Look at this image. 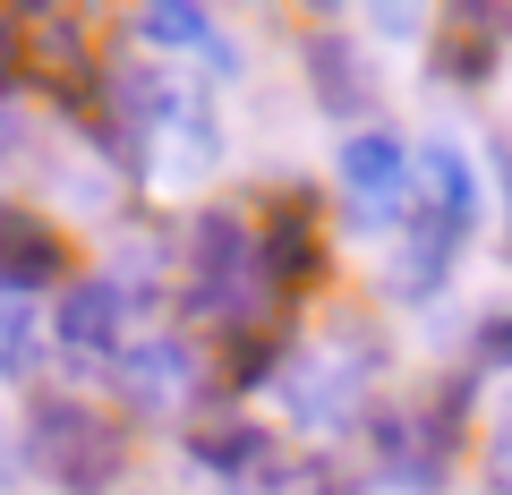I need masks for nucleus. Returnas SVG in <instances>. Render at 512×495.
<instances>
[{
  "instance_id": "nucleus-1",
  "label": "nucleus",
  "mask_w": 512,
  "mask_h": 495,
  "mask_svg": "<svg viewBox=\"0 0 512 495\" xmlns=\"http://www.w3.org/2000/svg\"><path fill=\"white\" fill-rule=\"evenodd\" d=\"M18 444H26V470L52 478L60 495H111L120 470H128V436L111 419H94L86 402H69V393H43L26 410Z\"/></svg>"
},
{
  "instance_id": "nucleus-2",
  "label": "nucleus",
  "mask_w": 512,
  "mask_h": 495,
  "mask_svg": "<svg viewBox=\"0 0 512 495\" xmlns=\"http://www.w3.org/2000/svg\"><path fill=\"white\" fill-rule=\"evenodd\" d=\"M274 299V265H265V239L239 214H197L188 222V308L214 316V325H256Z\"/></svg>"
},
{
  "instance_id": "nucleus-3",
  "label": "nucleus",
  "mask_w": 512,
  "mask_h": 495,
  "mask_svg": "<svg viewBox=\"0 0 512 495\" xmlns=\"http://www.w3.org/2000/svg\"><path fill=\"white\" fill-rule=\"evenodd\" d=\"M419 154L402 146L393 129H359L342 137V205L359 231H402L410 214H419Z\"/></svg>"
},
{
  "instance_id": "nucleus-4",
  "label": "nucleus",
  "mask_w": 512,
  "mask_h": 495,
  "mask_svg": "<svg viewBox=\"0 0 512 495\" xmlns=\"http://www.w3.org/2000/svg\"><path fill=\"white\" fill-rule=\"evenodd\" d=\"M60 350H69L77 367H120L128 359V291L120 274H86L60 291Z\"/></svg>"
},
{
  "instance_id": "nucleus-5",
  "label": "nucleus",
  "mask_w": 512,
  "mask_h": 495,
  "mask_svg": "<svg viewBox=\"0 0 512 495\" xmlns=\"http://www.w3.org/2000/svg\"><path fill=\"white\" fill-rule=\"evenodd\" d=\"M120 376V393H128V410H180L188 393H197V350L180 342V333H154V342H128V359L111 367Z\"/></svg>"
},
{
  "instance_id": "nucleus-6",
  "label": "nucleus",
  "mask_w": 512,
  "mask_h": 495,
  "mask_svg": "<svg viewBox=\"0 0 512 495\" xmlns=\"http://www.w3.org/2000/svg\"><path fill=\"white\" fill-rule=\"evenodd\" d=\"M419 222L427 239H444V248H461L470 239V222H478V180H470V163H461V146H427L419 154Z\"/></svg>"
},
{
  "instance_id": "nucleus-7",
  "label": "nucleus",
  "mask_w": 512,
  "mask_h": 495,
  "mask_svg": "<svg viewBox=\"0 0 512 495\" xmlns=\"http://www.w3.org/2000/svg\"><path fill=\"white\" fill-rule=\"evenodd\" d=\"M308 77H316V103H325L333 120H359L367 94H376V77H367V43L342 35V26H316V35H308Z\"/></svg>"
},
{
  "instance_id": "nucleus-8",
  "label": "nucleus",
  "mask_w": 512,
  "mask_h": 495,
  "mask_svg": "<svg viewBox=\"0 0 512 495\" xmlns=\"http://www.w3.org/2000/svg\"><path fill=\"white\" fill-rule=\"evenodd\" d=\"M188 453L205 461L214 478H231V487H274V436L265 427H248V419H214V427H197L188 436Z\"/></svg>"
},
{
  "instance_id": "nucleus-9",
  "label": "nucleus",
  "mask_w": 512,
  "mask_h": 495,
  "mask_svg": "<svg viewBox=\"0 0 512 495\" xmlns=\"http://www.w3.org/2000/svg\"><path fill=\"white\" fill-rule=\"evenodd\" d=\"M69 274V248H60L52 222L35 214H0V282H18V291H43V282Z\"/></svg>"
},
{
  "instance_id": "nucleus-10",
  "label": "nucleus",
  "mask_w": 512,
  "mask_h": 495,
  "mask_svg": "<svg viewBox=\"0 0 512 495\" xmlns=\"http://www.w3.org/2000/svg\"><path fill=\"white\" fill-rule=\"evenodd\" d=\"M265 239V265H274V291L282 282H308L316 274V222H308V197H291L274 214V231H256Z\"/></svg>"
},
{
  "instance_id": "nucleus-11",
  "label": "nucleus",
  "mask_w": 512,
  "mask_h": 495,
  "mask_svg": "<svg viewBox=\"0 0 512 495\" xmlns=\"http://www.w3.org/2000/svg\"><path fill=\"white\" fill-rule=\"evenodd\" d=\"M43 367V316H35V291L0 282V376H35Z\"/></svg>"
},
{
  "instance_id": "nucleus-12",
  "label": "nucleus",
  "mask_w": 512,
  "mask_h": 495,
  "mask_svg": "<svg viewBox=\"0 0 512 495\" xmlns=\"http://www.w3.org/2000/svg\"><path fill=\"white\" fill-rule=\"evenodd\" d=\"M137 35L154 52H214V18H205L197 0H154V9H137Z\"/></svg>"
},
{
  "instance_id": "nucleus-13",
  "label": "nucleus",
  "mask_w": 512,
  "mask_h": 495,
  "mask_svg": "<svg viewBox=\"0 0 512 495\" xmlns=\"http://www.w3.org/2000/svg\"><path fill=\"white\" fill-rule=\"evenodd\" d=\"M436 60H444L453 77H487V43H461V35H444V43H436Z\"/></svg>"
},
{
  "instance_id": "nucleus-14",
  "label": "nucleus",
  "mask_w": 512,
  "mask_h": 495,
  "mask_svg": "<svg viewBox=\"0 0 512 495\" xmlns=\"http://www.w3.org/2000/svg\"><path fill=\"white\" fill-rule=\"evenodd\" d=\"M487 461H495V478L512 487V393H504V410H495V427H487Z\"/></svg>"
},
{
  "instance_id": "nucleus-15",
  "label": "nucleus",
  "mask_w": 512,
  "mask_h": 495,
  "mask_svg": "<svg viewBox=\"0 0 512 495\" xmlns=\"http://www.w3.org/2000/svg\"><path fill=\"white\" fill-rule=\"evenodd\" d=\"M26 60V18H9V9H0V77L18 69Z\"/></svg>"
},
{
  "instance_id": "nucleus-16",
  "label": "nucleus",
  "mask_w": 512,
  "mask_h": 495,
  "mask_svg": "<svg viewBox=\"0 0 512 495\" xmlns=\"http://www.w3.org/2000/svg\"><path fill=\"white\" fill-rule=\"evenodd\" d=\"M478 359H512V316H487L478 325Z\"/></svg>"
}]
</instances>
